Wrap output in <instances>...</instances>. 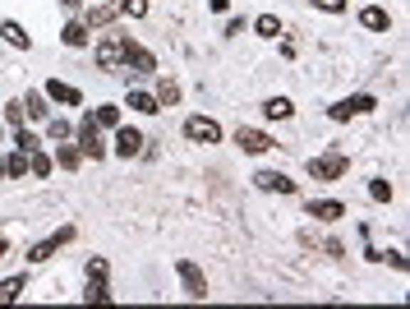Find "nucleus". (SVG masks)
<instances>
[{
    "label": "nucleus",
    "instance_id": "4",
    "mask_svg": "<svg viewBox=\"0 0 410 309\" xmlns=\"http://www.w3.org/2000/svg\"><path fill=\"white\" fill-rule=\"evenodd\" d=\"M79 152H83V157H106V143H102V134H97V120H93V115H88V120L79 125Z\"/></svg>",
    "mask_w": 410,
    "mask_h": 309
},
{
    "label": "nucleus",
    "instance_id": "21",
    "mask_svg": "<svg viewBox=\"0 0 410 309\" xmlns=\"http://www.w3.org/2000/svg\"><path fill=\"white\" fill-rule=\"evenodd\" d=\"M46 134H51V143H65V139H70V120H61V115H46Z\"/></svg>",
    "mask_w": 410,
    "mask_h": 309
},
{
    "label": "nucleus",
    "instance_id": "34",
    "mask_svg": "<svg viewBox=\"0 0 410 309\" xmlns=\"http://www.w3.org/2000/svg\"><path fill=\"white\" fill-rule=\"evenodd\" d=\"M318 9H327V14H341V9H346V0H314Z\"/></svg>",
    "mask_w": 410,
    "mask_h": 309
},
{
    "label": "nucleus",
    "instance_id": "9",
    "mask_svg": "<svg viewBox=\"0 0 410 309\" xmlns=\"http://www.w3.org/2000/svg\"><path fill=\"white\" fill-rule=\"evenodd\" d=\"M253 185L268 189V194H272V189H277V194H295V180H286L281 171H258V176H253Z\"/></svg>",
    "mask_w": 410,
    "mask_h": 309
},
{
    "label": "nucleus",
    "instance_id": "12",
    "mask_svg": "<svg viewBox=\"0 0 410 309\" xmlns=\"http://www.w3.org/2000/svg\"><path fill=\"white\" fill-rule=\"evenodd\" d=\"M51 106H46V93H28L23 98V120H46Z\"/></svg>",
    "mask_w": 410,
    "mask_h": 309
},
{
    "label": "nucleus",
    "instance_id": "19",
    "mask_svg": "<svg viewBox=\"0 0 410 309\" xmlns=\"http://www.w3.org/2000/svg\"><path fill=\"white\" fill-rule=\"evenodd\" d=\"M93 120H97V130H115L120 125V106H97Z\"/></svg>",
    "mask_w": 410,
    "mask_h": 309
},
{
    "label": "nucleus",
    "instance_id": "37",
    "mask_svg": "<svg viewBox=\"0 0 410 309\" xmlns=\"http://www.w3.org/2000/svg\"><path fill=\"white\" fill-rule=\"evenodd\" d=\"M106 5H111V9H120V5H125V0H106Z\"/></svg>",
    "mask_w": 410,
    "mask_h": 309
},
{
    "label": "nucleus",
    "instance_id": "5",
    "mask_svg": "<svg viewBox=\"0 0 410 309\" xmlns=\"http://www.w3.org/2000/svg\"><path fill=\"white\" fill-rule=\"evenodd\" d=\"M175 273H180V282H184V295H194V300H203V295H208V282H203L199 263L180 258V263H175Z\"/></svg>",
    "mask_w": 410,
    "mask_h": 309
},
{
    "label": "nucleus",
    "instance_id": "13",
    "mask_svg": "<svg viewBox=\"0 0 410 309\" xmlns=\"http://www.w3.org/2000/svg\"><path fill=\"white\" fill-rule=\"evenodd\" d=\"M309 217H318V221H337V217H346V208H341L337 199H318V204H309Z\"/></svg>",
    "mask_w": 410,
    "mask_h": 309
},
{
    "label": "nucleus",
    "instance_id": "25",
    "mask_svg": "<svg viewBox=\"0 0 410 309\" xmlns=\"http://www.w3.org/2000/svg\"><path fill=\"white\" fill-rule=\"evenodd\" d=\"M111 14H115L111 5H93V9H88V28H102V23H111Z\"/></svg>",
    "mask_w": 410,
    "mask_h": 309
},
{
    "label": "nucleus",
    "instance_id": "16",
    "mask_svg": "<svg viewBox=\"0 0 410 309\" xmlns=\"http://www.w3.org/2000/svg\"><path fill=\"white\" fill-rule=\"evenodd\" d=\"M65 46H88V23H79V19H70V23L61 28Z\"/></svg>",
    "mask_w": 410,
    "mask_h": 309
},
{
    "label": "nucleus",
    "instance_id": "24",
    "mask_svg": "<svg viewBox=\"0 0 410 309\" xmlns=\"http://www.w3.org/2000/svg\"><path fill=\"white\" fill-rule=\"evenodd\" d=\"M83 300H88V305H106V300H111V291H106V282H88Z\"/></svg>",
    "mask_w": 410,
    "mask_h": 309
},
{
    "label": "nucleus",
    "instance_id": "10",
    "mask_svg": "<svg viewBox=\"0 0 410 309\" xmlns=\"http://www.w3.org/2000/svg\"><path fill=\"white\" fill-rule=\"evenodd\" d=\"M236 143H240L245 152H268V148H272L268 134H263V130H249V125H240V130H236Z\"/></svg>",
    "mask_w": 410,
    "mask_h": 309
},
{
    "label": "nucleus",
    "instance_id": "27",
    "mask_svg": "<svg viewBox=\"0 0 410 309\" xmlns=\"http://www.w3.org/2000/svg\"><path fill=\"white\" fill-rule=\"evenodd\" d=\"M263 111H268V115H272V120H286V115H290V111H295V106H290L286 98H272L268 106H263Z\"/></svg>",
    "mask_w": 410,
    "mask_h": 309
},
{
    "label": "nucleus",
    "instance_id": "38",
    "mask_svg": "<svg viewBox=\"0 0 410 309\" xmlns=\"http://www.w3.org/2000/svg\"><path fill=\"white\" fill-rule=\"evenodd\" d=\"M0 176H5V157H0Z\"/></svg>",
    "mask_w": 410,
    "mask_h": 309
},
{
    "label": "nucleus",
    "instance_id": "23",
    "mask_svg": "<svg viewBox=\"0 0 410 309\" xmlns=\"http://www.w3.org/2000/svg\"><path fill=\"white\" fill-rule=\"evenodd\" d=\"M130 106H134V111H143V115L162 111V106H157V98H152V93H130Z\"/></svg>",
    "mask_w": 410,
    "mask_h": 309
},
{
    "label": "nucleus",
    "instance_id": "1",
    "mask_svg": "<svg viewBox=\"0 0 410 309\" xmlns=\"http://www.w3.org/2000/svg\"><path fill=\"white\" fill-rule=\"evenodd\" d=\"M125 46H130V37L106 33L102 42H97V70H120L125 65Z\"/></svg>",
    "mask_w": 410,
    "mask_h": 309
},
{
    "label": "nucleus",
    "instance_id": "3",
    "mask_svg": "<svg viewBox=\"0 0 410 309\" xmlns=\"http://www.w3.org/2000/svg\"><path fill=\"white\" fill-rule=\"evenodd\" d=\"M184 134H189L194 143H221V125L208 120V115H189V120H184Z\"/></svg>",
    "mask_w": 410,
    "mask_h": 309
},
{
    "label": "nucleus",
    "instance_id": "2",
    "mask_svg": "<svg viewBox=\"0 0 410 309\" xmlns=\"http://www.w3.org/2000/svg\"><path fill=\"white\" fill-rule=\"evenodd\" d=\"M350 171L346 152H323V157H309V176L314 180H341Z\"/></svg>",
    "mask_w": 410,
    "mask_h": 309
},
{
    "label": "nucleus",
    "instance_id": "26",
    "mask_svg": "<svg viewBox=\"0 0 410 309\" xmlns=\"http://www.w3.org/2000/svg\"><path fill=\"white\" fill-rule=\"evenodd\" d=\"M56 157H61V167H65V171H74V167L83 162V152H79V148H70V143H61V152H56Z\"/></svg>",
    "mask_w": 410,
    "mask_h": 309
},
{
    "label": "nucleus",
    "instance_id": "33",
    "mask_svg": "<svg viewBox=\"0 0 410 309\" xmlns=\"http://www.w3.org/2000/svg\"><path fill=\"white\" fill-rule=\"evenodd\" d=\"M120 9H125V14H134V19H139V14H143V9H148V0H125V5H120Z\"/></svg>",
    "mask_w": 410,
    "mask_h": 309
},
{
    "label": "nucleus",
    "instance_id": "11",
    "mask_svg": "<svg viewBox=\"0 0 410 309\" xmlns=\"http://www.w3.org/2000/svg\"><path fill=\"white\" fill-rule=\"evenodd\" d=\"M143 152V134L139 130H120L115 134V157H139Z\"/></svg>",
    "mask_w": 410,
    "mask_h": 309
},
{
    "label": "nucleus",
    "instance_id": "17",
    "mask_svg": "<svg viewBox=\"0 0 410 309\" xmlns=\"http://www.w3.org/2000/svg\"><path fill=\"white\" fill-rule=\"evenodd\" d=\"M359 23H364V28H374V33H383V28H387V9H378V5L359 9Z\"/></svg>",
    "mask_w": 410,
    "mask_h": 309
},
{
    "label": "nucleus",
    "instance_id": "31",
    "mask_svg": "<svg viewBox=\"0 0 410 309\" xmlns=\"http://www.w3.org/2000/svg\"><path fill=\"white\" fill-rule=\"evenodd\" d=\"M88 282H106V258H93V263H88Z\"/></svg>",
    "mask_w": 410,
    "mask_h": 309
},
{
    "label": "nucleus",
    "instance_id": "18",
    "mask_svg": "<svg viewBox=\"0 0 410 309\" xmlns=\"http://www.w3.org/2000/svg\"><path fill=\"white\" fill-rule=\"evenodd\" d=\"M0 37H5L9 46H19V51H28V33L14 23V19H9V23H0Z\"/></svg>",
    "mask_w": 410,
    "mask_h": 309
},
{
    "label": "nucleus",
    "instance_id": "29",
    "mask_svg": "<svg viewBox=\"0 0 410 309\" xmlns=\"http://www.w3.org/2000/svg\"><path fill=\"white\" fill-rule=\"evenodd\" d=\"M33 176H51V157H46V152H33Z\"/></svg>",
    "mask_w": 410,
    "mask_h": 309
},
{
    "label": "nucleus",
    "instance_id": "28",
    "mask_svg": "<svg viewBox=\"0 0 410 309\" xmlns=\"http://www.w3.org/2000/svg\"><path fill=\"white\" fill-rule=\"evenodd\" d=\"M253 28H258V37H277V33H281V23H277L272 14H263V19H258Z\"/></svg>",
    "mask_w": 410,
    "mask_h": 309
},
{
    "label": "nucleus",
    "instance_id": "30",
    "mask_svg": "<svg viewBox=\"0 0 410 309\" xmlns=\"http://www.w3.org/2000/svg\"><path fill=\"white\" fill-rule=\"evenodd\" d=\"M369 199H378V204H387V199H392V185H387V180H374V185H369Z\"/></svg>",
    "mask_w": 410,
    "mask_h": 309
},
{
    "label": "nucleus",
    "instance_id": "32",
    "mask_svg": "<svg viewBox=\"0 0 410 309\" xmlns=\"http://www.w3.org/2000/svg\"><path fill=\"white\" fill-rule=\"evenodd\" d=\"M5 120H9V125H19V120H23V102H19V98H14V102H9V111H5Z\"/></svg>",
    "mask_w": 410,
    "mask_h": 309
},
{
    "label": "nucleus",
    "instance_id": "15",
    "mask_svg": "<svg viewBox=\"0 0 410 309\" xmlns=\"http://www.w3.org/2000/svg\"><path fill=\"white\" fill-rule=\"evenodd\" d=\"M46 98H56V102H65V106H79L83 93L70 88V83H56V79H51V83H46Z\"/></svg>",
    "mask_w": 410,
    "mask_h": 309
},
{
    "label": "nucleus",
    "instance_id": "8",
    "mask_svg": "<svg viewBox=\"0 0 410 309\" xmlns=\"http://www.w3.org/2000/svg\"><path fill=\"white\" fill-rule=\"evenodd\" d=\"M125 70H134V74H152L157 70V61H152V51H143V46H125Z\"/></svg>",
    "mask_w": 410,
    "mask_h": 309
},
{
    "label": "nucleus",
    "instance_id": "22",
    "mask_svg": "<svg viewBox=\"0 0 410 309\" xmlns=\"http://www.w3.org/2000/svg\"><path fill=\"white\" fill-rule=\"evenodd\" d=\"M175 102H180V83H175V79H162V83H157V106H175Z\"/></svg>",
    "mask_w": 410,
    "mask_h": 309
},
{
    "label": "nucleus",
    "instance_id": "14",
    "mask_svg": "<svg viewBox=\"0 0 410 309\" xmlns=\"http://www.w3.org/2000/svg\"><path fill=\"white\" fill-rule=\"evenodd\" d=\"M28 167H33V152H23V148H14V152H9V157H5V176H28Z\"/></svg>",
    "mask_w": 410,
    "mask_h": 309
},
{
    "label": "nucleus",
    "instance_id": "7",
    "mask_svg": "<svg viewBox=\"0 0 410 309\" xmlns=\"http://www.w3.org/2000/svg\"><path fill=\"white\" fill-rule=\"evenodd\" d=\"M70 240H74V226H65V231H56L51 240H42V245H33V254H28V258H33V263H46V258H51L56 249H65Z\"/></svg>",
    "mask_w": 410,
    "mask_h": 309
},
{
    "label": "nucleus",
    "instance_id": "36",
    "mask_svg": "<svg viewBox=\"0 0 410 309\" xmlns=\"http://www.w3.org/2000/svg\"><path fill=\"white\" fill-rule=\"evenodd\" d=\"M61 5H65V9H79V5H83V0H61Z\"/></svg>",
    "mask_w": 410,
    "mask_h": 309
},
{
    "label": "nucleus",
    "instance_id": "6",
    "mask_svg": "<svg viewBox=\"0 0 410 309\" xmlns=\"http://www.w3.org/2000/svg\"><path fill=\"white\" fill-rule=\"evenodd\" d=\"M374 98H369V93H359V98H346V102H337L332 106V120H350V115H369L374 111Z\"/></svg>",
    "mask_w": 410,
    "mask_h": 309
},
{
    "label": "nucleus",
    "instance_id": "35",
    "mask_svg": "<svg viewBox=\"0 0 410 309\" xmlns=\"http://www.w3.org/2000/svg\"><path fill=\"white\" fill-rule=\"evenodd\" d=\"M14 143H19V148H23V152H37V148H42V143H37V139H33V134H19V139H14Z\"/></svg>",
    "mask_w": 410,
    "mask_h": 309
},
{
    "label": "nucleus",
    "instance_id": "20",
    "mask_svg": "<svg viewBox=\"0 0 410 309\" xmlns=\"http://www.w3.org/2000/svg\"><path fill=\"white\" fill-rule=\"evenodd\" d=\"M23 277H9V282H0V305H14L19 300V295H23Z\"/></svg>",
    "mask_w": 410,
    "mask_h": 309
}]
</instances>
